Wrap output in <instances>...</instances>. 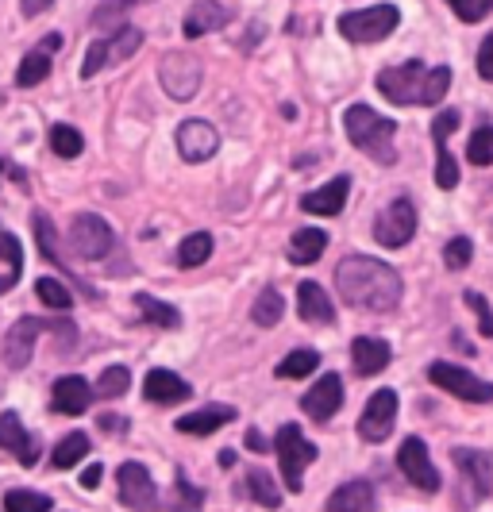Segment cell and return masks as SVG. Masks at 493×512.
I'll list each match as a JSON object with an SVG mask.
<instances>
[{
	"label": "cell",
	"instance_id": "21",
	"mask_svg": "<svg viewBox=\"0 0 493 512\" xmlns=\"http://www.w3.org/2000/svg\"><path fill=\"white\" fill-rule=\"evenodd\" d=\"M189 382L178 378L174 370H151L147 378H143V397L151 401V405H178V401H189Z\"/></svg>",
	"mask_w": 493,
	"mask_h": 512
},
{
	"label": "cell",
	"instance_id": "12",
	"mask_svg": "<svg viewBox=\"0 0 493 512\" xmlns=\"http://www.w3.org/2000/svg\"><path fill=\"white\" fill-rule=\"evenodd\" d=\"M116 247V231L108 228V220L101 216H93V212H81L74 216V224H70V251L78 258H104L108 251Z\"/></svg>",
	"mask_w": 493,
	"mask_h": 512
},
{
	"label": "cell",
	"instance_id": "27",
	"mask_svg": "<svg viewBox=\"0 0 493 512\" xmlns=\"http://www.w3.org/2000/svg\"><path fill=\"white\" fill-rule=\"evenodd\" d=\"M324 512H374V489L370 482H347L328 497Z\"/></svg>",
	"mask_w": 493,
	"mask_h": 512
},
{
	"label": "cell",
	"instance_id": "2",
	"mask_svg": "<svg viewBox=\"0 0 493 512\" xmlns=\"http://www.w3.org/2000/svg\"><path fill=\"white\" fill-rule=\"evenodd\" d=\"M451 89V66H428V62H401L378 74V93L393 104H440Z\"/></svg>",
	"mask_w": 493,
	"mask_h": 512
},
{
	"label": "cell",
	"instance_id": "20",
	"mask_svg": "<svg viewBox=\"0 0 493 512\" xmlns=\"http://www.w3.org/2000/svg\"><path fill=\"white\" fill-rule=\"evenodd\" d=\"M232 20V8L220 4V0H193V8L185 12L182 35L185 39H201L208 31H220V27Z\"/></svg>",
	"mask_w": 493,
	"mask_h": 512
},
{
	"label": "cell",
	"instance_id": "36",
	"mask_svg": "<svg viewBox=\"0 0 493 512\" xmlns=\"http://www.w3.org/2000/svg\"><path fill=\"white\" fill-rule=\"evenodd\" d=\"M47 74H51V54L31 51V54H24V62H20V70H16V85H20V89H31V85L47 81Z\"/></svg>",
	"mask_w": 493,
	"mask_h": 512
},
{
	"label": "cell",
	"instance_id": "37",
	"mask_svg": "<svg viewBox=\"0 0 493 512\" xmlns=\"http://www.w3.org/2000/svg\"><path fill=\"white\" fill-rule=\"evenodd\" d=\"M201 505H205V493L178 470V478H174V497H170V512H201Z\"/></svg>",
	"mask_w": 493,
	"mask_h": 512
},
{
	"label": "cell",
	"instance_id": "3",
	"mask_svg": "<svg viewBox=\"0 0 493 512\" xmlns=\"http://www.w3.org/2000/svg\"><path fill=\"white\" fill-rule=\"evenodd\" d=\"M343 128H347V139L366 151L378 166H393L397 162V147H393V139H397V124H393L390 116H382V112H374L370 104H351L347 112H343Z\"/></svg>",
	"mask_w": 493,
	"mask_h": 512
},
{
	"label": "cell",
	"instance_id": "28",
	"mask_svg": "<svg viewBox=\"0 0 493 512\" xmlns=\"http://www.w3.org/2000/svg\"><path fill=\"white\" fill-rule=\"evenodd\" d=\"M324 247H328V231L320 228L293 231V239H289V262L293 266H312V262H320Z\"/></svg>",
	"mask_w": 493,
	"mask_h": 512
},
{
	"label": "cell",
	"instance_id": "34",
	"mask_svg": "<svg viewBox=\"0 0 493 512\" xmlns=\"http://www.w3.org/2000/svg\"><path fill=\"white\" fill-rule=\"evenodd\" d=\"M31 228H35V243H39L43 258H51L54 266L66 274V258L58 255V235H54L51 216H47V212H31Z\"/></svg>",
	"mask_w": 493,
	"mask_h": 512
},
{
	"label": "cell",
	"instance_id": "51",
	"mask_svg": "<svg viewBox=\"0 0 493 512\" xmlns=\"http://www.w3.org/2000/svg\"><path fill=\"white\" fill-rule=\"evenodd\" d=\"M54 0H20V8H24V16H39V12H47Z\"/></svg>",
	"mask_w": 493,
	"mask_h": 512
},
{
	"label": "cell",
	"instance_id": "49",
	"mask_svg": "<svg viewBox=\"0 0 493 512\" xmlns=\"http://www.w3.org/2000/svg\"><path fill=\"white\" fill-rule=\"evenodd\" d=\"M97 424H101L104 432H124V428H128V420H124V416H116V412H101V420H97Z\"/></svg>",
	"mask_w": 493,
	"mask_h": 512
},
{
	"label": "cell",
	"instance_id": "14",
	"mask_svg": "<svg viewBox=\"0 0 493 512\" xmlns=\"http://www.w3.org/2000/svg\"><path fill=\"white\" fill-rule=\"evenodd\" d=\"M397 466H401V474H405L420 493H436V489H440V470L432 466V455H428V447H424L420 436H409L401 443Z\"/></svg>",
	"mask_w": 493,
	"mask_h": 512
},
{
	"label": "cell",
	"instance_id": "11",
	"mask_svg": "<svg viewBox=\"0 0 493 512\" xmlns=\"http://www.w3.org/2000/svg\"><path fill=\"white\" fill-rule=\"evenodd\" d=\"M416 235V208L409 197H397L382 208V216L374 220V239L378 247H390V251H401L405 243H413Z\"/></svg>",
	"mask_w": 493,
	"mask_h": 512
},
{
	"label": "cell",
	"instance_id": "48",
	"mask_svg": "<svg viewBox=\"0 0 493 512\" xmlns=\"http://www.w3.org/2000/svg\"><path fill=\"white\" fill-rule=\"evenodd\" d=\"M478 77L493 81V31L482 39V47H478Z\"/></svg>",
	"mask_w": 493,
	"mask_h": 512
},
{
	"label": "cell",
	"instance_id": "7",
	"mask_svg": "<svg viewBox=\"0 0 493 512\" xmlns=\"http://www.w3.org/2000/svg\"><path fill=\"white\" fill-rule=\"evenodd\" d=\"M143 47V31L139 27H116L108 39H97V43H89V51H85V62H81V77H97L104 66H116V62H124L131 54Z\"/></svg>",
	"mask_w": 493,
	"mask_h": 512
},
{
	"label": "cell",
	"instance_id": "25",
	"mask_svg": "<svg viewBox=\"0 0 493 512\" xmlns=\"http://www.w3.org/2000/svg\"><path fill=\"white\" fill-rule=\"evenodd\" d=\"M297 312H301L305 324H332V320H336V308H332L328 293L316 282L297 285Z\"/></svg>",
	"mask_w": 493,
	"mask_h": 512
},
{
	"label": "cell",
	"instance_id": "4",
	"mask_svg": "<svg viewBox=\"0 0 493 512\" xmlns=\"http://www.w3.org/2000/svg\"><path fill=\"white\" fill-rule=\"evenodd\" d=\"M43 332H54L62 335V339H78V328L66 320V316H58V320H39V316H24V320H16L12 324V332H8V343H4V362L12 366V370H24L31 355H35V339Z\"/></svg>",
	"mask_w": 493,
	"mask_h": 512
},
{
	"label": "cell",
	"instance_id": "19",
	"mask_svg": "<svg viewBox=\"0 0 493 512\" xmlns=\"http://www.w3.org/2000/svg\"><path fill=\"white\" fill-rule=\"evenodd\" d=\"M0 451H8V455H16L20 466H35L39 462V439L24 432V420L16 416V412H0Z\"/></svg>",
	"mask_w": 493,
	"mask_h": 512
},
{
	"label": "cell",
	"instance_id": "23",
	"mask_svg": "<svg viewBox=\"0 0 493 512\" xmlns=\"http://www.w3.org/2000/svg\"><path fill=\"white\" fill-rule=\"evenodd\" d=\"M347 193H351V178L339 174V178H332L328 185H320L316 193H305V197H301V208L312 212V216H339L343 205H347Z\"/></svg>",
	"mask_w": 493,
	"mask_h": 512
},
{
	"label": "cell",
	"instance_id": "40",
	"mask_svg": "<svg viewBox=\"0 0 493 512\" xmlns=\"http://www.w3.org/2000/svg\"><path fill=\"white\" fill-rule=\"evenodd\" d=\"M51 151L58 154V158H78V154L85 151V139H81V131L70 128V124H54Z\"/></svg>",
	"mask_w": 493,
	"mask_h": 512
},
{
	"label": "cell",
	"instance_id": "47",
	"mask_svg": "<svg viewBox=\"0 0 493 512\" xmlns=\"http://www.w3.org/2000/svg\"><path fill=\"white\" fill-rule=\"evenodd\" d=\"M463 301H467V305L474 308V316H478V332L486 335V339H493V312H490V301H486L482 293H474V289H467V293H463Z\"/></svg>",
	"mask_w": 493,
	"mask_h": 512
},
{
	"label": "cell",
	"instance_id": "24",
	"mask_svg": "<svg viewBox=\"0 0 493 512\" xmlns=\"http://www.w3.org/2000/svg\"><path fill=\"white\" fill-rule=\"evenodd\" d=\"M393 351L386 339H378V335H359L355 343H351V362H355V374H382L386 366H390Z\"/></svg>",
	"mask_w": 493,
	"mask_h": 512
},
{
	"label": "cell",
	"instance_id": "30",
	"mask_svg": "<svg viewBox=\"0 0 493 512\" xmlns=\"http://www.w3.org/2000/svg\"><path fill=\"white\" fill-rule=\"evenodd\" d=\"M239 493L251 497V501H259L262 509H278V505H282V493H278L274 478H270L262 466H251V470H247V478H243Z\"/></svg>",
	"mask_w": 493,
	"mask_h": 512
},
{
	"label": "cell",
	"instance_id": "55",
	"mask_svg": "<svg viewBox=\"0 0 493 512\" xmlns=\"http://www.w3.org/2000/svg\"><path fill=\"white\" fill-rule=\"evenodd\" d=\"M0 166H4V162H0Z\"/></svg>",
	"mask_w": 493,
	"mask_h": 512
},
{
	"label": "cell",
	"instance_id": "29",
	"mask_svg": "<svg viewBox=\"0 0 493 512\" xmlns=\"http://www.w3.org/2000/svg\"><path fill=\"white\" fill-rule=\"evenodd\" d=\"M135 308H139V316H143L147 324H155L162 332L182 328V312L174 305H166V301H158V297H151V293H135Z\"/></svg>",
	"mask_w": 493,
	"mask_h": 512
},
{
	"label": "cell",
	"instance_id": "45",
	"mask_svg": "<svg viewBox=\"0 0 493 512\" xmlns=\"http://www.w3.org/2000/svg\"><path fill=\"white\" fill-rule=\"evenodd\" d=\"M139 0H104L101 8L93 12V27H116L120 24V16L128 12V8H135Z\"/></svg>",
	"mask_w": 493,
	"mask_h": 512
},
{
	"label": "cell",
	"instance_id": "35",
	"mask_svg": "<svg viewBox=\"0 0 493 512\" xmlns=\"http://www.w3.org/2000/svg\"><path fill=\"white\" fill-rule=\"evenodd\" d=\"M208 258H212V235H208V231H193V235H185L182 247H178V266L197 270V266H205Z\"/></svg>",
	"mask_w": 493,
	"mask_h": 512
},
{
	"label": "cell",
	"instance_id": "9",
	"mask_svg": "<svg viewBox=\"0 0 493 512\" xmlns=\"http://www.w3.org/2000/svg\"><path fill=\"white\" fill-rule=\"evenodd\" d=\"M201 58H193V54L185 51H170L162 54V62H158V81H162V89L174 97V101H193L197 97V89H201Z\"/></svg>",
	"mask_w": 493,
	"mask_h": 512
},
{
	"label": "cell",
	"instance_id": "22",
	"mask_svg": "<svg viewBox=\"0 0 493 512\" xmlns=\"http://www.w3.org/2000/svg\"><path fill=\"white\" fill-rule=\"evenodd\" d=\"M89 401H93V389H89V382L78 378V374L58 378L51 389V405H54V412H62V416H81V412H89Z\"/></svg>",
	"mask_w": 493,
	"mask_h": 512
},
{
	"label": "cell",
	"instance_id": "5",
	"mask_svg": "<svg viewBox=\"0 0 493 512\" xmlns=\"http://www.w3.org/2000/svg\"><path fill=\"white\" fill-rule=\"evenodd\" d=\"M397 24H401L397 4H370L359 12H343L336 27L347 43H382L397 31Z\"/></svg>",
	"mask_w": 493,
	"mask_h": 512
},
{
	"label": "cell",
	"instance_id": "46",
	"mask_svg": "<svg viewBox=\"0 0 493 512\" xmlns=\"http://www.w3.org/2000/svg\"><path fill=\"white\" fill-rule=\"evenodd\" d=\"M0 262H4L12 274L24 270V251H20V239H16L12 231H0Z\"/></svg>",
	"mask_w": 493,
	"mask_h": 512
},
{
	"label": "cell",
	"instance_id": "41",
	"mask_svg": "<svg viewBox=\"0 0 493 512\" xmlns=\"http://www.w3.org/2000/svg\"><path fill=\"white\" fill-rule=\"evenodd\" d=\"M467 158L470 166H493V124H482V128L470 135Z\"/></svg>",
	"mask_w": 493,
	"mask_h": 512
},
{
	"label": "cell",
	"instance_id": "13",
	"mask_svg": "<svg viewBox=\"0 0 493 512\" xmlns=\"http://www.w3.org/2000/svg\"><path fill=\"white\" fill-rule=\"evenodd\" d=\"M116 486H120V501L128 505L131 512H151L158 505V489L155 478L143 462H124L116 470Z\"/></svg>",
	"mask_w": 493,
	"mask_h": 512
},
{
	"label": "cell",
	"instance_id": "42",
	"mask_svg": "<svg viewBox=\"0 0 493 512\" xmlns=\"http://www.w3.org/2000/svg\"><path fill=\"white\" fill-rule=\"evenodd\" d=\"M131 385V370L128 366H108L101 374V382H97V397L104 401H112V397H124Z\"/></svg>",
	"mask_w": 493,
	"mask_h": 512
},
{
	"label": "cell",
	"instance_id": "15",
	"mask_svg": "<svg viewBox=\"0 0 493 512\" xmlns=\"http://www.w3.org/2000/svg\"><path fill=\"white\" fill-rule=\"evenodd\" d=\"M393 420H397V393L393 389H378L366 401L363 416H359V436L366 443H386L393 432Z\"/></svg>",
	"mask_w": 493,
	"mask_h": 512
},
{
	"label": "cell",
	"instance_id": "50",
	"mask_svg": "<svg viewBox=\"0 0 493 512\" xmlns=\"http://www.w3.org/2000/svg\"><path fill=\"white\" fill-rule=\"evenodd\" d=\"M101 478H104L101 462H93V466H85V474H81V486H85V489H97V486H101Z\"/></svg>",
	"mask_w": 493,
	"mask_h": 512
},
{
	"label": "cell",
	"instance_id": "1",
	"mask_svg": "<svg viewBox=\"0 0 493 512\" xmlns=\"http://www.w3.org/2000/svg\"><path fill=\"white\" fill-rule=\"evenodd\" d=\"M336 289L339 301L347 308H359V312H393L401 305V274L393 270L390 262L370 255H351L336 266Z\"/></svg>",
	"mask_w": 493,
	"mask_h": 512
},
{
	"label": "cell",
	"instance_id": "33",
	"mask_svg": "<svg viewBox=\"0 0 493 512\" xmlns=\"http://www.w3.org/2000/svg\"><path fill=\"white\" fill-rule=\"evenodd\" d=\"M320 366V351H312V347H297V351H289L286 359L278 362V378H289V382H297V378H309L312 370Z\"/></svg>",
	"mask_w": 493,
	"mask_h": 512
},
{
	"label": "cell",
	"instance_id": "16",
	"mask_svg": "<svg viewBox=\"0 0 493 512\" xmlns=\"http://www.w3.org/2000/svg\"><path fill=\"white\" fill-rule=\"evenodd\" d=\"M174 143H178V154L185 162L197 166V162H208L212 154L220 151V131L212 128L208 120H185V124H178Z\"/></svg>",
	"mask_w": 493,
	"mask_h": 512
},
{
	"label": "cell",
	"instance_id": "53",
	"mask_svg": "<svg viewBox=\"0 0 493 512\" xmlns=\"http://www.w3.org/2000/svg\"><path fill=\"white\" fill-rule=\"evenodd\" d=\"M20 282V274H0V293H8V289H16Z\"/></svg>",
	"mask_w": 493,
	"mask_h": 512
},
{
	"label": "cell",
	"instance_id": "52",
	"mask_svg": "<svg viewBox=\"0 0 493 512\" xmlns=\"http://www.w3.org/2000/svg\"><path fill=\"white\" fill-rule=\"evenodd\" d=\"M247 447H251V451H266V439H262L259 432H247Z\"/></svg>",
	"mask_w": 493,
	"mask_h": 512
},
{
	"label": "cell",
	"instance_id": "26",
	"mask_svg": "<svg viewBox=\"0 0 493 512\" xmlns=\"http://www.w3.org/2000/svg\"><path fill=\"white\" fill-rule=\"evenodd\" d=\"M232 420H235V409L212 405V409H201V412H185L174 428H178L182 436H212V432H220V428L232 424Z\"/></svg>",
	"mask_w": 493,
	"mask_h": 512
},
{
	"label": "cell",
	"instance_id": "17",
	"mask_svg": "<svg viewBox=\"0 0 493 512\" xmlns=\"http://www.w3.org/2000/svg\"><path fill=\"white\" fill-rule=\"evenodd\" d=\"M339 409H343V382H339V374H324V378L301 397V412H305L309 420H316V424H328Z\"/></svg>",
	"mask_w": 493,
	"mask_h": 512
},
{
	"label": "cell",
	"instance_id": "32",
	"mask_svg": "<svg viewBox=\"0 0 493 512\" xmlns=\"http://www.w3.org/2000/svg\"><path fill=\"white\" fill-rule=\"evenodd\" d=\"M89 447H93V443H89L85 432H70V436L51 451V466L54 470H70V466H78V462L89 455Z\"/></svg>",
	"mask_w": 493,
	"mask_h": 512
},
{
	"label": "cell",
	"instance_id": "31",
	"mask_svg": "<svg viewBox=\"0 0 493 512\" xmlns=\"http://www.w3.org/2000/svg\"><path fill=\"white\" fill-rule=\"evenodd\" d=\"M282 312H286V301H282V293H278V285H266L259 297H255V308H251V320L259 324V328H274V324H282Z\"/></svg>",
	"mask_w": 493,
	"mask_h": 512
},
{
	"label": "cell",
	"instance_id": "43",
	"mask_svg": "<svg viewBox=\"0 0 493 512\" xmlns=\"http://www.w3.org/2000/svg\"><path fill=\"white\" fill-rule=\"evenodd\" d=\"M447 8L463 20V24H482L490 16L493 0H447Z\"/></svg>",
	"mask_w": 493,
	"mask_h": 512
},
{
	"label": "cell",
	"instance_id": "8",
	"mask_svg": "<svg viewBox=\"0 0 493 512\" xmlns=\"http://www.w3.org/2000/svg\"><path fill=\"white\" fill-rule=\"evenodd\" d=\"M451 459L459 466V478H463V505H482L493 493V455L490 451H478V447H455Z\"/></svg>",
	"mask_w": 493,
	"mask_h": 512
},
{
	"label": "cell",
	"instance_id": "44",
	"mask_svg": "<svg viewBox=\"0 0 493 512\" xmlns=\"http://www.w3.org/2000/svg\"><path fill=\"white\" fill-rule=\"evenodd\" d=\"M470 258H474V247H470L467 235H455V239L443 247V262H447V270H467Z\"/></svg>",
	"mask_w": 493,
	"mask_h": 512
},
{
	"label": "cell",
	"instance_id": "54",
	"mask_svg": "<svg viewBox=\"0 0 493 512\" xmlns=\"http://www.w3.org/2000/svg\"><path fill=\"white\" fill-rule=\"evenodd\" d=\"M220 466H224V470H232V466H235V451H220Z\"/></svg>",
	"mask_w": 493,
	"mask_h": 512
},
{
	"label": "cell",
	"instance_id": "18",
	"mask_svg": "<svg viewBox=\"0 0 493 512\" xmlns=\"http://www.w3.org/2000/svg\"><path fill=\"white\" fill-rule=\"evenodd\" d=\"M455 128H459V112L455 108H447V112H440L432 120V143H436V154H440V162H436V185L440 189H455L459 185V166H455V158L447 151V135Z\"/></svg>",
	"mask_w": 493,
	"mask_h": 512
},
{
	"label": "cell",
	"instance_id": "39",
	"mask_svg": "<svg viewBox=\"0 0 493 512\" xmlns=\"http://www.w3.org/2000/svg\"><path fill=\"white\" fill-rule=\"evenodd\" d=\"M35 297L47 308H54V312H70V305H74L70 289L58 282V278H39V282H35Z\"/></svg>",
	"mask_w": 493,
	"mask_h": 512
},
{
	"label": "cell",
	"instance_id": "38",
	"mask_svg": "<svg viewBox=\"0 0 493 512\" xmlns=\"http://www.w3.org/2000/svg\"><path fill=\"white\" fill-rule=\"evenodd\" d=\"M4 512H51V497L35 489H12L4 493Z\"/></svg>",
	"mask_w": 493,
	"mask_h": 512
},
{
	"label": "cell",
	"instance_id": "6",
	"mask_svg": "<svg viewBox=\"0 0 493 512\" xmlns=\"http://www.w3.org/2000/svg\"><path fill=\"white\" fill-rule=\"evenodd\" d=\"M274 451H278V466H282V478H286V489L289 493H301V478H305V470H309L312 462H316V443L301 436V428L297 424H282L278 428V436H274Z\"/></svg>",
	"mask_w": 493,
	"mask_h": 512
},
{
	"label": "cell",
	"instance_id": "10",
	"mask_svg": "<svg viewBox=\"0 0 493 512\" xmlns=\"http://www.w3.org/2000/svg\"><path fill=\"white\" fill-rule=\"evenodd\" d=\"M428 382L455 393L459 401H470V405H490L493 401V382H482L478 374H470L455 362H432L428 366Z\"/></svg>",
	"mask_w": 493,
	"mask_h": 512
}]
</instances>
